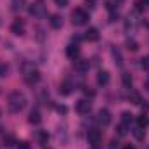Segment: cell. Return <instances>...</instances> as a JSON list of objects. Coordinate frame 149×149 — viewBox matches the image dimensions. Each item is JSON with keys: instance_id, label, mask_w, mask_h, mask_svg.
I'll use <instances>...</instances> for the list:
<instances>
[{"instance_id": "9c48e42d", "label": "cell", "mask_w": 149, "mask_h": 149, "mask_svg": "<svg viewBox=\"0 0 149 149\" xmlns=\"http://www.w3.org/2000/svg\"><path fill=\"white\" fill-rule=\"evenodd\" d=\"M88 68H90V63H88V59H83V57H78V59H74V70H76V71H80V73H85V71H88Z\"/></svg>"}, {"instance_id": "7a4b0ae2", "label": "cell", "mask_w": 149, "mask_h": 149, "mask_svg": "<svg viewBox=\"0 0 149 149\" xmlns=\"http://www.w3.org/2000/svg\"><path fill=\"white\" fill-rule=\"evenodd\" d=\"M7 106H9V111L10 113L23 111L24 106H26V97H24V94L19 92V90H14V92L9 95V102H7Z\"/></svg>"}, {"instance_id": "52a82bcc", "label": "cell", "mask_w": 149, "mask_h": 149, "mask_svg": "<svg viewBox=\"0 0 149 149\" xmlns=\"http://www.w3.org/2000/svg\"><path fill=\"white\" fill-rule=\"evenodd\" d=\"M97 123L102 125V127H108L111 123V113L108 109H99V113H97Z\"/></svg>"}, {"instance_id": "4316f807", "label": "cell", "mask_w": 149, "mask_h": 149, "mask_svg": "<svg viewBox=\"0 0 149 149\" xmlns=\"http://www.w3.org/2000/svg\"><path fill=\"white\" fill-rule=\"evenodd\" d=\"M3 141H5V146H9V148H10V146H14V144H16V142H14V139H12V137H10V135H9V137H7V139H3Z\"/></svg>"}, {"instance_id": "277c9868", "label": "cell", "mask_w": 149, "mask_h": 149, "mask_svg": "<svg viewBox=\"0 0 149 149\" xmlns=\"http://www.w3.org/2000/svg\"><path fill=\"white\" fill-rule=\"evenodd\" d=\"M71 21H73L74 26H83L88 21V14L83 9H74L73 12H71Z\"/></svg>"}, {"instance_id": "6da1fadb", "label": "cell", "mask_w": 149, "mask_h": 149, "mask_svg": "<svg viewBox=\"0 0 149 149\" xmlns=\"http://www.w3.org/2000/svg\"><path fill=\"white\" fill-rule=\"evenodd\" d=\"M21 76H23V80L28 83V85H35L38 80H40V73H38L37 66L33 64V63H30V61H24L23 64H21Z\"/></svg>"}, {"instance_id": "8fae6325", "label": "cell", "mask_w": 149, "mask_h": 149, "mask_svg": "<svg viewBox=\"0 0 149 149\" xmlns=\"http://www.w3.org/2000/svg\"><path fill=\"white\" fill-rule=\"evenodd\" d=\"M10 31L14 33V35H23L24 33V23L21 21V19H16L14 23H12V26H10Z\"/></svg>"}, {"instance_id": "4fadbf2b", "label": "cell", "mask_w": 149, "mask_h": 149, "mask_svg": "<svg viewBox=\"0 0 149 149\" xmlns=\"http://www.w3.org/2000/svg\"><path fill=\"white\" fill-rule=\"evenodd\" d=\"M71 90H73V83H71L70 80H64V81L61 83V87H59V92H61L63 95H68V94H71Z\"/></svg>"}, {"instance_id": "8992f818", "label": "cell", "mask_w": 149, "mask_h": 149, "mask_svg": "<svg viewBox=\"0 0 149 149\" xmlns=\"http://www.w3.org/2000/svg\"><path fill=\"white\" fill-rule=\"evenodd\" d=\"M87 139H88V144H90L92 148H99V144L102 142V134H101V130L92 128V130H88Z\"/></svg>"}, {"instance_id": "7402d4cb", "label": "cell", "mask_w": 149, "mask_h": 149, "mask_svg": "<svg viewBox=\"0 0 149 149\" xmlns=\"http://www.w3.org/2000/svg\"><path fill=\"white\" fill-rule=\"evenodd\" d=\"M127 49L132 50V52H135V50L139 49V43H137L134 38H128V40H127Z\"/></svg>"}, {"instance_id": "d4e9b609", "label": "cell", "mask_w": 149, "mask_h": 149, "mask_svg": "<svg viewBox=\"0 0 149 149\" xmlns=\"http://www.w3.org/2000/svg\"><path fill=\"white\" fill-rule=\"evenodd\" d=\"M7 73H9V66L5 63H0V78L7 76Z\"/></svg>"}, {"instance_id": "ffe728a7", "label": "cell", "mask_w": 149, "mask_h": 149, "mask_svg": "<svg viewBox=\"0 0 149 149\" xmlns=\"http://www.w3.org/2000/svg\"><path fill=\"white\" fill-rule=\"evenodd\" d=\"M37 135H38V142H40L42 146L49 142V134H47V132H43V130H40V132H38Z\"/></svg>"}, {"instance_id": "cb8c5ba5", "label": "cell", "mask_w": 149, "mask_h": 149, "mask_svg": "<svg viewBox=\"0 0 149 149\" xmlns=\"http://www.w3.org/2000/svg\"><path fill=\"white\" fill-rule=\"evenodd\" d=\"M24 3H26V0H12V9L14 10H21L24 7Z\"/></svg>"}, {"instance_id": "5b68a950", "label": "cell", "mask_w": 149, "mask_h": 149, "mask_svg": "<svg viewBox=\"0 0 149 149\" xmlns=\"http://www.w3.org/2000/svg\"><path fill=\"white\" fill-rule=\"evenodd\" d=\"M137 26H139V17H137V14H135V12L128 14L127 19H125V31H127L128 35H130V33H135Z\"/></svg>"}, {"instance_id": "836d02e7", "label": "cell", "mask_w": 149, "mask_h": 149, "mask_svg": "<svg viewBox=\"0 0 149 149\" xmlns=\"http://www.w3.org/2000/svg\"><path fill=\"white\" fill-rule=\"evenodd\" d=\"M92 149H99V148H92Z\"/></svg>"}, {"instance_id": "1f68e13d", "label": "cell", "mask_w": 149, "mask_h": 149, "mask_svg": "<svg viewBox=\"0 0 149 149\" xmlns=\"http://www.w3.org/2000/svg\"><path fill=\"white\" fill-rule=\"evenodd\" d=\"M123 149H135V148H134V146H130V144H127V146H125Z\"/></svg>"}, {"instance_id": "83f0119b", "label": "cell", "mask_w": 149, "mask_h": 149, "mask_svg": "<svg viewBox=\"0 0 149 149\" xmlns=\"http://www.w3.org/2000/svg\"><path fill=\"white\" fill-rule=\"evenodd\" d=\"M68 2H70V0H56V3H57L59 7H66V5H68Z\"/></svg>"}, {"instance_id": "30bf717a", "label": "cell", "mask_w": 149, "mask_h": 149, "mask_svg": "<svg viewBox=\"0 0 149 149\" xmlns=\"http://www.w3.org/2000/svg\"><path fill=\"white\" fill-rule=\"evenodd\" d=\"M66 56L70 57V59H78V56H80V47L76 45V43H70L68 47H66Z\"/></svg>"}, {"instance_id": "603a6c76", "label": "cell", "mask_w": 149, "mask_h": 149, "mask_svg": "<svg viewBox=\"0 0 149 149\" xmlns=\"http://www.w3.org/2000/svg\"><path fill=\"white\" fill-rule=\"evenodd\" d=\"M121 80H123V85H125L127 88H130V87H132V76H130L128 73L121 74Z\"/></svg>"}, {"instance_id": "5bb4252c", "label": "cell", "mask_w": 149, "mask_h": 149, "mask_svg": "<svg viewBox=\"0 0 149 149\" xmlns=\"http://www.w3.org/2000/svg\"><path fill=\"white\" fill-rule=\"evenodd\" d=\"M97 83H99L101 87L108 85V83H109V73H108V71H99V73H97Z\"/></svg>"}, {"instance_id": "9a60e30c", "label": "cell", "mask_w": 149, "mask_h": 149, "mask_svg": "<svg viewBox=\"0 0 149 149\" xmlns=\"http://www.w3.org/2000/svg\"><path fill=\"white\" fill-rule=\"evenodd\" d=\"M85 40H88V42L99 40V31H97L95 28H88V30L85 31Z\"/></svg>"}, {"instance_id": "3957f363", "label": "cell", "mask_w": 149, "mask_h": 149, "mask_svg": "<svg viewBox=\"0 0 149 149\" xmlns=\"http://www.w3.org/2000/svg\"><path fill=\"white\" fill-rule=\"evenodd\" d=\"M28 12H30V16H33V17H37V19H42V17L47 16V5H45L42 0H37V2L30 3Z\"/></svg>"}, {"instance_id": "4dcf8cb0", "label": "cell", "mask_w": 149, "mask_h": 149, "mask_svg": "<svg viewBox=\"0 0 149 149\" xmlns=\"http://www.w3.org/2000/svg\"><path fill=\"white\" fill-rule=\"evenodd\" d=\"M57 111H59V113H66V108H64V106H59V108H57Z\"/></svg>"}, {"instance_id": "484cf974", "label": "cell", "mask_w": 149, "mask_h": 149, "mask_svg": "<svg viewBox=\"0 0 149 149\" xmlns=\"http://www.w3.org/2000/svg\"><path fill=\"white\" fill-rule=\"evenodd\" d=\"M127 127H128V125L121 123V125H120V127L116 128V130H118V135H127Z\"/></svg>"}, {"instance_id": "2e32d148", "label": "cell", "mask_w": 149, "mask_h": 149, "mask_svg": "<svg viewBox=\"0 0 149 149\" xmlns=\"http://www.w3.org/2000/svg\"><path fill=\"white\" fill-rule=\"evenodd\" d=\"M28 120H30V123H31V125H38V123L42 121L40 111H38V109H33V111L30 113V118H28Z\"/></svg>"}, {"instance_id": "d6a6232c", "label": "cell", "mask_w": 149, "mask_h": 149, "mask_svg": "<svg viewBox=\"0 0 149 149\" xmlns=\"http://www.w3.org/2000/svg\"><path fill=\"white\" fill-rule=\"evenodd\" d=\"M116 2H118V3H121V2H123V0H116Z\"/></svg>"}, {"instance_id": "7c38bea8", "label": "cell", "mask_w": 149, "mask_h": 149, "mask_svg": "<svg viewBox=\"0 0 149 149\" xmlns=\"http://www.w3.org/2000/svg\"><path fill=\"white\" fill-rule=\"evenodd\" d=\"M49 23H50V26H52L54 30H59V28L63 26V17H61L59 14H54V16H50Z\"/></svg>"}, {"instance_id": "f1b7e54d", "label": "cell", "mask_w": 149, "mask_h": 149, "mask_svg": "<svg viewBox=\"0 0 149 149\" xmlns=\"http://www.w3.org/2000/svg\"><path fill=\"white\" fill-rule=\"evenodd\" d=\"M17 149H30V146H28V142H19Z\"/></svg>"}, {"instance_id": "44dd1931", "label": "cell", "mask_w": 149, "mask_h": 149, "mask_svg": "<svg viewBox=\"0 0 149 149\" xmlns=\"http://www.w3.org/2000/svg\"><path fill=\"white\" fill-rule=\"evenodd\" d=\"M137 125L142 127V128H146V127L149 125V118L146 116V114H141V116L137 118Z\"/></svg>"}, {"instance_id": "f546056e", "label": "cell", "mask_w": 149, "mask_h": 149, "mask_svg": "<svg viewBox=\"0 0 149 149\" xmlns=\"http://www.w3.org/2000/svg\"><path fill=\"white\" fill-rule=\"evenodd\" d=\"M142 66H144L146 70H149V56H148V57H144V59H142Z\"/></svg>"}, {"instance_id": "ba28073f", "label": "cell", "mask_w": 149, "mask_h": 149, "mask_svg": "<svg viewBox=\"0 0 149 149\" xmlns=\"http://www.w3.org/2000/svg\"><path fill=\"white\" fill-rule=\"evenodd\" d=\"M92 109V102L90 101H87V99H80L78 102H76V111L80 113V114H88Z\"/></svg>"}, {"instance_id": "e0dca14e", "label": "cell", "mask_w": 149, "mask_h": 149, "mask_svg": "<svg viewBox=\"0 0 149 149\" xmlns=\"http://www.w3.org/2000/svg\"><path fill=\"white\" fill-rule=\"evenodd\" d=\"M132 134H134V137H135L137 141H142V139L146 137V130H144L142 127H139V125H137V127L132 130Z\"/></svg>"}, {"instance_id": "d6986e66", "label": "cell", "mask_w": 149, "mask_h": 149, "mask_svg": "<svg viewBox=\"0 0 149 149\" xmlns=\"http://www.w3.org/2000/svg\"><path fill=\"white\" fill-rule=\"evenodd\" d=\"M134 121V114L132 113H128V111H125L123 114H121V123H125V125H128L130 127V123Z\"/></svg>"}, {"instance_id": "ac0fdd59", "label": "cell", "mask_w": 149, "mask_h": 149, "mask_svg": "<svg viewBox=\"0 0 149 149\" xmlns=\"http://www.w3.org/2000/svg\"><path fill=\"white\" fill-rule=\"evenodd\" d=\"M111 52H113V57H114V63H116L118 66H123V57H121L120 50H118L116 47H113V49H111Z\"/></svg>"}]
</instances>
